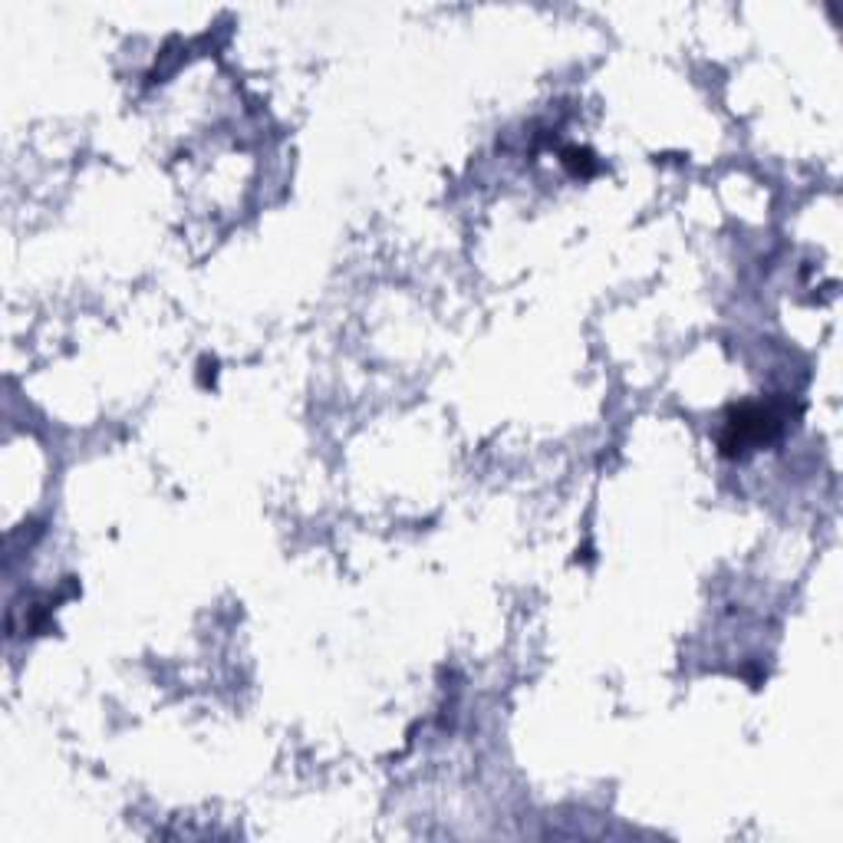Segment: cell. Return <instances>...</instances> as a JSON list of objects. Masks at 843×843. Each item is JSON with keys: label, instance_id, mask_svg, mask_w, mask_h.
Returning a JSON list of instances; mask_svg holds the SVG:
<instances>
[{"label": "cell", "instance_id": "cell-1", "mask_svg": "<svg viewBox=\"0 0 843 843\" xmlns=\"http://www.w3.org/2000/svg\"><path fill=\"white\" fill-rule=\"evenodd\" d=\"M778 415L761 406H741L728 415L725 435H722V452L725 455H741L748 445H761L778 432Z\"/></svg>", "mask_w": 843, "mask_h": 843}, {"label": "cell", "instance_id": "cell-2", "mask_svg": "<svg viewBox=\"0 0 843 843\" xmlns=\"http://www.w3.org/2000/svg\"><path fill=\"white\" fill-rule=\"evenodd\" d=\"M564 162L573 175H590V172H597V162H593V155L587 149H567L564 152Z\"/></svg>", "mask_w": 843, "mask_h": 843}]
</instances>
